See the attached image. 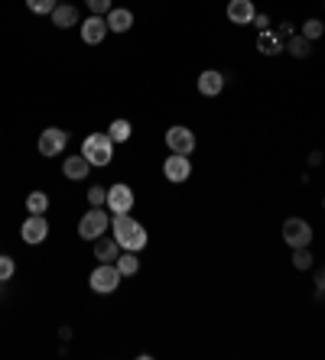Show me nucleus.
Here are the masks:
<instances>
[{
  "label": "nucleus",
  "instance_id": "nucleus-3",
  "mask_svg": "<svg viewBox=\"0 0 325 360\" xmlns=\"http://www.w3.org/2000/svg\"><path fill=\"white\" fill-rule=\"evenodd\" d=\"M108 227H111V218H108V211L104 208H88L78 221V237L82 240H98L101 234H108Z\"/></svg>",
  "mask_w": 325,
  "mask_h": 360
},
{
  "label": "nucleus",
  "instance_id": "nucleus-20",
  "mask_svg": "<svg viewBox=\"0 0 325 360\" xmlns=\"http://www.w3.org/2000/svg\"><path fill=\"white\" fill-rule=\"evenodd\" d=\"M46 208H49V195L46 192H30L26 195V211H30V214H46Z\"/></svg>",
  "mask_w": 325,
  "mask_h": 360
},
{
  "label": "nucleus",
  "instance_id": "nucleus-1",
  "mask_svg": "<svg viewBox=\"0 0 325 360\" xmlns=\"http://www.w3.org/2000/svg\"><path fill=\"white\" fill-rule=\"evenodd\" d=\"M111 234L117 237V243H120V250H144L146 247V227L140 224L137 218H130V211L127 214H114V221H111Z\"/></svg>",
  "mask_w": 325,
  "mask_h": 360
},
{
  "label": "nucleus",
  "instance_id": "nucleus-6",
  "mask_svg": "<svg viewBox=\"0 0 325 360\" xmlns=\"http://www.w3.org/2000/svg\"><path fill=\"white\" fill-rule=\"evenodd\" d=\"M283 240L290 243L293 250H296V247H309V243H312V227H309V221L286 218L283 221Z\"/></svg>",
  "mask_w": 325,
  "mask_h": 360
},
{
  "label": "nucleus",
  "instance_id": "nucleus-26",
  "mask_svg": "<svg viewBox=\"0 0 325 360\" xmlns=\"http://www.w3.org/2000/svg\"><path fill=\"white\" fill-rule=\"evenodd\" d=\"M322 33H325V23H319V20H306V23H302V36H306L309 42L319 39Z\"/></svg>",
  "mask_w": 325,
  "mask_h": 360
},
{
  "label": "nucleus",
  "instance_id": "nucleus-7",
  "mask_svg": "<svg viewBox=\"0 0 325 360\" xmlns=\"http://www.w3.org/2000/svg\"><path fill=\"white\" fill-rule=\"evenodd\" d=\"M166 146H170V153H179V156H192V150H196V134L189 130V127L176 124L166 130Z\"/></svg>",
  "mask_w": 325,
  "mask_h": 360
},
{
  "label": "nucleus",
  "instance_id": "nucleus-8",
  "mask_svg": "<svg viewBox=\"0 0 325 360\" xmlns=\"http://www.w3.org/2000/svg\"><path fill=\"white\" fill-rule=\"evenodd\" d=\"M108 208H111V214H127L130 208H134V188L130 185H111L108 188V201H104Z\"/></svg>",
  "mask_w": 325,
  "mask_h": 360
},
{
  "label": "nucleus",
  "instance_id": "nucleus-14",
  "mask_svg": "<svg viewBox=\"0 0 325 360\" xmlns=\"http://www.w3.org/2000/svg\"><path fill=\"white\" fill-rule=\"evenodd\" d=\"M62 172H65L69 182H85L88 172H91V162H88L85 156H69V160L62 162Z\"/></svg>",
  "mask_w": 325,
  "mask_h": 360
},
{
  "label": "nucleus",
  "instance_id": "nucleus-10",
  "mask_svg": "<svg viewBox=\"0 0 325 360\" xmlns=\"http://www.w3.org/2000/svg\"><path fill=\"white\" fill-rule=\"evenodd\" d=\"M20 237H23L26 243H43L46 237H49V221H46L43 214H30V218L23 221V227H20Z\"/></svg>",
  "mask_w": 325,
  "mask_h": 360
},
{
  "label": "nucleus",
  "instance_id": "nucleus-4",
  "mask_svg": "<svg viewBox=\"0 0 325 360\" xmlns=\"http://www.w3.org/2000/svg\"><path fill=\"white\" fill-rule=\"evenodd\" d=\"M120 269L117 263H101V266H94L91 269V276H88V283H91V289L98 295H111L117 292V285H120Z\"/></svg>",
  "mask_w": 325,
  "mask_h": 360
},
{
  "label": "nucleus",
  "instance_id": "nucleus-5",
  "mask_svg": "<svg viewBox=\"0 0 325 360\" xmlns=\"http://www.w3.org/2000/svg\"><path fill=\"white\" fill-rule=\"evenodd\" d=\"M39 156H46V160H52V156H59L65 146H69V134L62 130V127H46L43 134H39Z\"/></svg>",
  "mask_w": 325,
  "mask_h": 360
},
{
  "label": "nucleus",
  "instance_id": "nucleus-19",
  "mask_svg": "<svg viewBox=\"0 0 325 360\" xmlns=\"http://www.w3.org/2000/svg\"><path fill=\"white\" fill-rule=\"evenodd\" d=\"M117 269H120V276H137V269H140L137 253H134V250L120 253V257H117Z\"/></svg>",
  "mask_w": 325,
  "mask_h": 360
},
{
  "label": "nucleus",
  "instance_id": "nucleus-31",
  "mask_svg": "<svg viewBox=\"0 0 325 360\" xmlns=\"http://www.w3.org/2000/svg\"><path fill=\"white\" fill-rule=\"evenodd\" d=\"M322 162V153H309V166H319Z\"/></svg>",
  "mask_w": 325,
  "mask_h": 360
},
{
  "label": "nucleus",
  "instance_id": "nucleus-18",
  "mask_svg": "<svg viewBox=\"0 0 325 360\" xmlns=\"http://www.w3.org/2000/svg\"><path fill=\"white\" fill-rule=\"evenodd\" d=\"M286 52H290L293 59H306L309 52H312V42H309L306 36H290V39H286Z\"/></svg>",
  "mask_w": 325,
  "mask_h": 360
},
{
  "label": "nucleus",
  "instance_id": "nucleus-23",
  "mask_svg": "<svg viewBox=\"0 0 325 360\" xmlns=\"http://www.w3.org/2000/svg\"><path fill=\"white\" fill-rule=\"evenodd\" d=\"M104 201H108V188L104 185H91L88 188V205L91 208H104Z\"/></svg>",
  "mask_w": 325,
  "mask_h": 360
},
{
  "label": "nucleus",
  "instance_id": "nucleus-30",
  "mask_svg": "<svg viewBox=\"0 0 325 360\" xmlns=\"http://www.w3.org/2000/svg\"><path fill=\"white\" fill-rule=\"evenodd\" d=\"M325 292V266L319 269V276H316V295H322Z\"/></svg>",
  "mask_w": 325,
  "mask_h": 360
},
{
  "label": "nucleus",
  "instance_id": "nucleus-17",
  "mask_svg": "<svg viewBox=\"0 0 325 360\" xmlns=\"http://www.w3.org/2000/svg\"><path fill=\"white\" fill-rule=\"evenodd\" d=\"M49 17H52V26H59V30H72V26H78V7H72V4H59Z\"/></svg>",
  "mask_w": 325,
  "mask_h": 360
},
{
  "label": "nucleus",
  "instance_id": "nucleus-21",
  "mask_svg": "<svg viewBox=\"0 0 325 360\" xmlns=\"http://www.w3.org/2000/svg\"><path fill=\"white\" fill-rule=\"evenodd\" d=\"M108 134H111V140H114V143H127V140H130V120L117 117L111 127H108Z\"/></svg>",
  "mask_w": 325,
  "mask_h": 360
},
{
  "label": "nucleus",
  "instance_id": "nucleus-12",
  "mask_svg": "<svg viewBox=\"0 0 325 360\" xmlns=\"http://www.w3.org/2000/svg\"><path fill=\"white\" fill-rule=\"evenodd\" d=\"M117 257H120V243H117V237H98L94 240V260H101V263H117Z\"/></svg>",
  "mask_w": 325,
  "mask_h": 360
},
{
  "label": "nucleus",
  "instance_id": "nucleus-25",
  "mask_svg": "<svg viewBox=\"0 0 325 360\" xmlns=\"http://www.w3.org/2000/svg\"><path fill=\"white\" fill-rule=\"evenodd\" d=\"M293 266H296V269H309V266H312V253H309V247H296V250H293Z\"/></svg>",
  "mask_w": 325,
  "mask_h": 360
},
{
  "label": "nucleus",
  "instance_id": "nucleus-22",
  "mask_svg": "<svg viewBox=\"0 0 325 360\" xmlns=\"http://www.w3.org/2000/svg\"><path fill=\"white\" fill-rule=\"evenodd\" d=\"M257 46H260V52H267V56H276L280 49H286V46H283L280 39H274V36H270V30H267V33H260Z\"/></svg>",
  "mask_w": 325,
  "mask_h": 360
},
{
  "label": "nucleus",
  "instance_id": "nucleus-28",
  "mask_svg": "<svg viewBox=\"0 0 325 360\" xmlns=\"http://www.w3.org/2000/svg\"><path fill=\"white\" fill-rule=\"evenodd\" d=\"M85 4L94 17H108V13H111V0H85Z\"/></svg>",
  "mask_w": 325,
  "mask_h": 360
},
{
  "label": "nucleus",
  "instance_id": "nucleus-11",
  "mask_svg": "<svg viewBox=\"0 0 325 360\" xmlns=\"http://www.w3.org/2000/svg\"><path fill=\"white\" fill-rule=\"evenodd\" d=\"M104 36H108V20L91 13V17L82 23V42H85V46H101Z\"/></svg>",
  "mask_w": 325,
  "mask_h": 360
},
{
  "label": "nucleus",
  "instance_id": "nucleus-29",
  "mask_svg": "<svg viewBox=\"0 0 325 360\" xmlns=\"http://www.w3.org/2000/svg\"><path fill=\"white\" fill-rule=\"evenodd\" d=\"M250 23H254L260 33H267V30H270V17H267V13H254V20H250Z\"/></svg>",
  "mask_w": 325,
  "mask_h": 360
},
{
  "label": "nucleus",
  "instance_id": "nucleus-27",
  "mask_svg": "<svg viewBox=\"0 0 325 360\" xmlns=\"http://www.w3.org/2000/svg\"><path fill=\"white\" fill-rule=\"evenodd\" d=\"M13 273H17L13 257H0V283H10V279H13Z\"/></svg>",
  "mask_w": 325,
  "mask_h": 360
},
{
  "label": "nucleus",
  "instance_id": "nucleus-13",
  "mask_svg": "<svg viewBox=\"0 0 325 360\" xmlns=\"http://www.w3.org/2000/svg\"><path fill=\"white\" fill-rule=\"evenodd\" d=\"M254 0H231L228 4V20H231L234 26H248L250 20H254Z\"/></svg>",
  "mask_w": 325,
  "mask_h": 360
},
{
  "label": "nucleus",
  "instance_id": "nucleus-2",
  "mask_svg": "<svg viewBox=\"0 0 325 360\" xmlns=\"http://www.w3.org/2000/svg\"><path fill=\"white\" fill-rule=\"evenodd\" d=\"M82 156H85L91 166H108L114 160V140L111 134H91L82 143Z\"/></svg>",
  "mask_w": 325,
  "mask_h": 360
},
{
  "label": "nucleus",
  "instance_id": "nucleus-9",
  "mask_svg": "<svg viewBox=\"0 0 325 360\" xmlns=\"http://www.w3.org/2000/svg\"><path fill=\"white\" fill-rule=\"evenodd\" d=\"M162 176L170 179V182H189V176H192V162H189V156H179V153H172V156H166V162H162Z\"/></svg>",
  "mask_w": 325,
  "mask_h": 360
},
{
  "label": "nucleus",
  "instance_id": "nucleus-24",
  "mask_svg": "<svg viewBox=\"0 0 325 360\" xmlns=\"http://www.w3.org/2000/svg\"><path fill=\"white\" fill-rule=\"evenodd\" d=\"M26 7L33 10V13H39V17H46V13H52V10L59 7V0H26Z\"/></svg>",
  "mask_w": 325,
  "mask_h": 360
},
{
  "label": "nucleus",
  "instance_id": "nucleus-16",
  "mask_svg": "<svg viewBox=\"0 0 325 360\" xmlns=\"http://www.w3.org/2000/svg\"><path fill=\"white\" fill-rule=\"evenodd\" d=\"M108 30L111 33H127L130 26H134V13H130L127 7H111V13H108Z\"/></svg>",
  "mask_w": 325,
  "mask_h": 360
},
{
  "label": "nucleus",
  "instance_id": "nucleus-15",
  "mask_svg": "<svg viewBox=\"0 0 325 360\" xmlns=\"http://www.w3.org/2000/svg\"><path fill=\"white\" fill-rule=\"evenodd\" d=\"M222 88H224V75H222V72L208 68V72H202V75H198V94L215 98V94H222Z\"/></svg>",
  "mask_w": 325,
  "mask_h": 360
}]
</instances>
